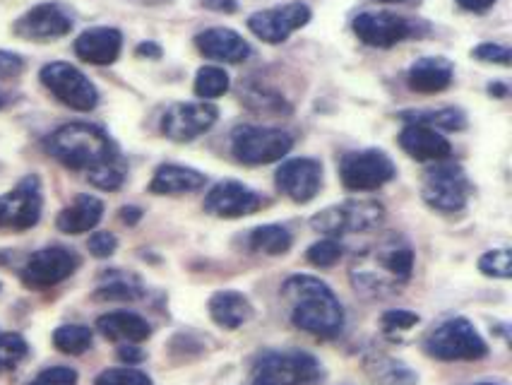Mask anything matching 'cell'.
Masks as SVG:
<instances>
[{
  "label": "cell",
  "instance_id": "obj_18",
  "mask_svg": "<svg viewBox=\"0 0 512 385\" xmlns=\"http://www.w3.org/2000/svg\"><path fill=\"white\" fill-rule=\"evenodd\" d=\"M263 207V198L253 188L238 181H222L205 195V212L222 219H238L255 215Z\"/></svg>",
  "mask_w": 512,
  "mask_h": 385
},
{
  "label": "cell",
  "instance_id": "obj_32",
  "mask_svg": "<svg viewBox=\"0 0 512 385\" xmlns=\"http://www.w3.org/2000/svg\"><path fill=\"white\" fill-rule=\"evenodd\" d=\"M241 99L250 106V109L263 111V114H289L291 111L282 94L270 92L258 85H248L246 90H241Z\"/></svg>",
  "mask_w": 512,
  "mask_h": 385
},
{
  "label": "cell",
  "instance_id": "obj_23",
  "mask_svg": "<svg viewBox=\"0 0 512 385\" xmlns=\"http://www.w3.org/2000/svg\"><path fill=\"white\" fill-rule=\"evenodd\" d=\"M97 330L106 340L123 342V345H138L152 335L150 323L138 313L130 311H113L101 316L97 321Z\"/></svg>",
  "mask_w": 512,
  "mask_h": 385
},
{
  "label": "cell",
  "instance_id": "obj_13",
  "mask_svg": "<svg viewBox=\"0 0 512 385\" xmlns=\"http://www.w3.org/2000/svg\"><path fill=\"white\" fill-rule=\"evenodd\" d=\"M311 8L306 3H287L260 10L248 17V29L265 44H284L291 34L311 22Z\"/></svg>",
  "mask_w": 512,
  "mask_h": 385
},
{
  "label": "cell",
  "instance_id": "obj_24",
  "mask_svg": "<svg viewBox=\"0 0 512 385\" xmlns=\"http://www.w3.org/2000/svg\"><path fill=\"white\" fill-rule=\"evenodd\" d=\"M207 176L198 169L181 167V164H162L154 171L150 193L154 195H183L205 188Z\"/></svg>",
  "mask_w": 512,
  "mask_h": 385
},
{
  "label": "cell",
  "instance_id": "obj_45",
  "mask_svg": "<svg viewBox=\"0 0 512 385\" xmlns=\"http://www.w3.org/2000/svg\"><path fill=\"white\" fill-rule=\"evenodd\" d=\"M462 10H469V13H486L488 8L496 5V0H457Z\"/></svg>",
  "mask_w": 512,
  "mask_h": 385
},
{
  "label": "cell",
  "instance_id": "obj_29",
  "mask_svg": "<svg viewBox=\"0 0 512 385\" xmlns=\"http://www.w3.org/2000/svg\"><path fill=\"white\" fill-rule=\"evenodd\" d=\"M366 366L375 385H416L414 373L395 359L375 357Z\"/></svg>",
  "mask_w": 512,
  "mask_h": 385
},
{
  "label": "cell",
  "instance_id": "obj_49",
  "mask_svg": "<svg viewBox=\"0 0 512 385\" xmlns=\"http://www.w3.org/2000/svg\"><path fill=\"white\" fill-rule=\"evenodd\" d=\"M135 3H140V5H164V3H171V0H135Z\"/></svg>",
  "mask_w": 512,
  "mask_h": 385
},
{
  "label": "cell",
  "instance_id": "obj_47",
  "mask_svg": "<svg viewBox=\"0 0 512 385\" xmlns=\"http://www.w3.org/2000/svg\"><path fill=\"white\" fill-rule=\"evenodd\" d=\"M140 217H142L140 207H123V210H121V219H123L125 224L140 222Z\"/></svg>",
  "mask_w": 512,
  "mask_h": 385
},
{
  "label": "cell",
  "instance_id": "obj_9",
  "mask_svg": "<svg viewBox=\"0 0 512 385\" xmlns=\"http://www.w3.org/2000/svg\"><path fill=\"white\" fill-rule=\"evenodd\" d=\"M320 376V364L303 352H267L253 369V385H306Z\"/></svg>",
  "mask_w": 512,
  "mask_h": 385
},
{
  "label": "cell",
  "instance_id": "obj_50",
  "mask_svg": "<svg viewBox=\"0 0 512 385\" xmlns=\"http://www.w3.org/2000/svg\"><path fill=\"white\" fill-rule=\"evenodd\" d=\"M375 3H412V0H375Z\"/></svg>",
  "mask_w": 512,
  "mask_h": 385
},
{
  "label": "cell",
  "instance_id": "obj_3",
  "mask_svg": "<svg viewBox=\"0 0 512 385\" xmlns=\"http://www.w3.org/2000/svg\"><path fill=\"white\" fill-rule=\"evenodd\" d=\"M414 272V251L402 236H388L351 265V284L363 296L400 292Z\"/></svg>",
  "mask_w": 512,
  "mask_h": 385
},
{
  "label": "cell",
  "instance_id": "obj_34",
  "mask_svg": "<svg viewBox=\"0 0 512 385\" xmlns=\"http://www.w3.org/2000/svg\"><path fill=\"white\" fill-rule=\"evenodd\" d=\"M479 270L486 277H496V280H508L512 275V256L510 248H496V251H488L479 260Z\"/></svg>",
  "mask_w": 512,
  "mask_h": 385
},
{
  "label": "cell",
  "instance_id": "obj_31",
  "mask_svg": "<svg viewBox=\"0 0 512 385\" xmlns=\"http://www.w3.org/2000/svg\"><path fill=\"white\" fill-rule=\"evenodd\" d=\"M53 345L63 354H85L92 347V330L87 325H61L53 333Z\"/></svg>",
  "mask_w": 512,
  "mask_h": 385
},
{
  "label": "cell",
  "instance_id": "obj_22",
  "mask_svg": "<svg viewBox=\"0 0 512 385\" xmlns=\"http://www.w3.org/2000/svg\"><path fill=\"white\" fill-rule=\"evenodd\" d=\"M452 80H455V68L443 56L416 58L407 70V85L421 94L445 92L452 85Z\"/></svg>",
  "mask_w": 512,
  "mask_h": 385
},
{
  "label": "cell",
  "instance_id": "obj_37",
  "mask_svg": "<svg viewBox=\"0 0 512 385\" xmlns=\"http://www.w3.org/2000/svg\"><path fill=\"white\" fill-rule=\"evenodd\" d=\"M94 296L101 301H135L142 296V289L128 280H113L104 284V287H99Z\"/></svg>",
  "mask_w": 512,
  "mask_h": 385
},
{
  "label": "cell",
  "instance_id": "obj_17",
  "mask_svg": "<svg viewBox=\"0 0 512 385\" xmlns=\"http://www.w3.org/2000/svg\"><path fill=\"white\" fill-rule=\"evenodd\" d=\"M275 183L294 203H311L323 186V164L311 157L289 159L277 169Z\"/></svg>",
  "mask_w": 512,
  "mask_h": 385
},
{
  "label": "cell",
  "instance_id": "obj_11",
  "mask_svg": "<svg viewBox=\"0 0 512 385\" xmlns=\"http://www.w3.org/2000/svg\"><path fill=\"white\" fill-rule=\"evenodd\" d=\"M351 29L366 46L373 49H392L402 41L419 37V32H428V27H419V22L395 13H359L351 22Z\"/></svg>",
  "mask_w": 512,
  "mask_h": 385
},
{
  "label": "cell",
  "instance_id": "obj_25",
  "mask_svg": "<svg viewBox=\"0 0 512 385\" xmlns=\"http://www.w3.org/2000/svg\"><path fill=\"white\" fill-rule=\"evenodd\" d=\"M207 308H210L212 321L226 330H238L253 318L250 301L241 292H234V289H224V292L214 294Z\"/></svg>",
  "mask_w": 512,
  "mask_h": 385
},
{
  "label": "cell",
  "instance_id": "obj_2",
  "mask_svg": "<svg viewBox=\"0 0 512 385\" xmlns=\"http://www.w3.org/2000/svg\"><path fill=\"white\" fill-rule=\"evenodd\" d=\"M284 299L289 301L291 323L320 340H332L344 330V308L330 284L313 275H294L284 282Z\"/></svg>",
  "mask_w": 512,
  "mask_h": 385
},
{
  "label": "cell",
  "instance_id": "obj_10",
  "mask_svg": "<svg viewBox=\"0 0 512 385\" xmlns=\"http://www.w3.org/2000/svg\"><path fill=\"white\" fill-rule=\"evenodd\" d=\"M421 195L426 205L438 212H460L472 195V183L457 164H438L428 169L421 183Z\"/></svg>",
  "mask_w": 512,
  "mask_h": 385
},
{
  "label": "cell",
  "instance_id": "obj_16",
  "mask_svg": "<svg viewBox=\"0 0 512 385\" xmlns=\"http://www.w3.org/2000/svg\"><path fill=\"white\" fill-rule=\"evenodd\" d=\"M73 17L58 3H41L27 10L13 25V32L27 41H53L70 34Z\"/></svg>",
  "mask_w": 512,
  "mask_h": 385
},
{
  "label": "cell",
  "instance_id": "obj_30",
  "mask_svg": "<svg viewBox=\"0 0 512 385\" xmlns=\"http://www.w3.org/2000/svg\"><path fill=\"white\" fill-rule=\"evenodd\" d=\"M229 85V73L219 68V65H205L195 75V94H198L202 102H212V99L222 97V94L229 92Z\"/></svg>",
  "mask_w": 512,
  "mask_h": 385
},
{
  "label": "cell",
  "instance_id": "obj_38",
  "mask_svg": "<svg viewBox=\"0 0 512 385\" xmlns=\"http://www.w3.org/2000/svg\"><path fill=\"white\" fill-rule=\"evenodd\" d=\"M380 323H383V330L388 335L407 333V330H412L414 325H419V316H416V313H412V311H404V308H395V311L383 313Z\"/></svg>",
  "mask_w": 512,
  "mask_h": 385
},
{
  "label": "cell",
  "instance_id": "obj_51",
  "mask_svg": "<svg viewBox=\"0 0 512 385\" xmlns=\"http://www.w3.org/2000/svg\"><path fill=\"white\" fill-rule=\"evenodd\" d=\"M5 99H8V97H5V92L0 90V109H3V106H5Z\"/></svg>",
  "mask_w": 512,
  "mask_h": 385
},
{
  "label": "cell",
  "instance_id": "obj_6",
  "mask_svg": "<svg viewBox=\"0 0 512 385\" xmlns=\"http://www.w3.org/2000/svg\"><path fill=\"white\" fill-rule=\"evenodd\" d=\"M385 207L378 200H347L342 205L325 207L311 219V227L320 234L335 236L359 234V231H371L383 222Z\"/></svg>",
  "mask_w": 512,
  "mask_h": 385
},
{
  "label": "cell",
  "instance_id": "obj_4",
  "mask_svg": "<svg viewBox=\"0 0 512 385\" xmlns=\"http://www.w3.org/2000/svg\"><path fill=\"white\" fill-rule=\"evenodd\" d=\"M426 352L440 361H476L484 359L488 347L484 337L467 318H450L431 330L424 342Z\"/></svg>",
  "mask_w": 512,
  "mask_h": 385
},
{
  "label": "cell",
  "instance_id": "obj_42",
  "mask_svg": "<svg viewBox=\"0 0 512 385\" xmlns=\"http://www.w3.org/2000/svg\"><path fill=\"white\" fill-rule=\"evenodd\" d=\"M22 73H25V58L10 51H0V85L17 80Z\"/></svg>",
  "mask_w": 512,
  "mask_h": 385
},
{
  "label": "cell",
  "instance_id": "obj_7",
  "mask_svg": "<svg viewBox=\"0 0 512 385\" xmlns=\"http://www.w3.org/2000/svg\"><path fill=\"white\" fill-rule=\"evenodd\" d=\"M395 162L383 150H359L347 152L339 162V179L347 191L368 193L378 191L385 183L395 179Z\"/></svg>",
  "mask_w": 512,
  "mask_h": 385
},
{
  "label": "cell",
  "instance_id": "obj_8",
  "mask_svg": "<svg viewBox=\"0 0 512 385\" xmlns=\"http://www.w3.org/2000/svg\"><path fill=\"white\" fill-rule=\"evenodd\" d=\"M41 82L58 102L75 111H92L99 104V90L75 65L56 61L41 68Z\"/></svg>",
  "mask_w": 512,
  "mask_h": 385
},
{
  "label": "cell",
  "instance_id": "obj_52",
  "mask_svg": "<svg viewBox=\"0 0 512 385\" xmlns=\"http://www.w3.org/2000/svg\"><path fill=\"white\" fill-rule=\"evenodd\" d=\"M476 385H496V383H476Z\"/></svg>",
  "mask_w": 512,
  "mask_h": 385
},
{
  "label": "cell",
  "instance_id": "obj_5",
  "mask_svg": "<svg viewBox=\"0 0 512 385\" xmlns=\"http://www.w3.org/2000/svg\"><path fill=\"white\" fill-rule=\"evenodd\" d=\"M294 147V138L284 130L263 126H238L231 133V152L241 164L260 167L284 159Z\"/></svg>",
  "mask_w": 512,
  "mask_h": 385
},
{
  "label": "cell",
  "instance_id": "obj_48",
  "mask_svg": "<svg viewBox=\"0 0 512 385\" xmlns=\"http://www.w3.org/2000/svg\"><path fill=\"white\" fill-rule=\"evenodd\" d=\"M488 94H493V97L498 99H505L508 97V85H503V82H491V85H488Z\"/></svg>",
  "mask_w": 512,
  "mask_h": 385
},
{
  "label": "cell",
  "instance_id": "obj_14",
  "mask_svg": "<svg viewBox=\"0 0 512 385\" xmlns=\"http://www.w3.org/2000/svg\"><path fill=\"white\" fill-rule=\"evenodd\" d=\"M217 118L219 109L212 102H181L164 111L162 133L174 142H193L205 135Z\"/></svg>",
  "mask_w": 512,
  "mask_h": 385
},
{
  "label": "cell",
  "instance_id": "obj_27",
  "mask_svg": "<svg viewBox=\"0 0 512 385\" xmlns=\"http://www.w3.org/2000/svg\"><path fill=\"white\" fill-rule=\"evenodd\" d=\"M402 121L414 123V126H426L433 130H462L467 128V116L455 106H443V109H419L402 111Z\"/></svg>",
  "mask_w": 512,
  "mask_h": 385
},
{
  "label": "cell",
  "instance_id": "obj_26",
  "mask_svg": "<svg viewBox=\"0 0 512 385\" xmlns=\"http://www.w3.org/2000/svg\"><path fill=\"white\" fill-rule=\"evenodd\" d=\"M104 217V203L94 195H80L73 205H68L61 210V215L56 219V227L63 234H87L92 231Z\"/></svg>",
  "mask_w": 512,
  "mask_h": 385
},
{
  "label": "cell",
  "instance_id": "obj_20",
  "mask_svg": "<svg viewBox=\"0 0 512 385\" xmlns=\"http://www.w3.org/2000/svg\"><path fill=\"white\" fill-rule=\"evenodd\" d=\"M123 49V34L116 27L85 29L75 39V56L89 65H111Z\"/></svg>",
  "mask_w": 512,
  "mask_h": 385
},
{
  "label": "cell",
  "instance_id": "obj_19",
  "mask_svg": "<svg viewBox=\"0 0 512 385\" xmlns=\"http://www.w3.org/2000/svg\"><path fill=\"white\" fill-rule=\"evenodd\" d=\"M195 46L205 58L217 63H243L253 53L241 34L229 27H210L195 37Z\"/></svg>",
  "mask_w": 512,
  "mask_h": 385
},
{
  "label": "cell",
  "instance_id": "obj_39",
  "mask_svg": "<svg viewBox=\"0 0 512 385\" xmlns=\"http://www.w3.org/2000/svg\"><path fill=\"white\" fill-rule=\"evenodd\" d=\"M472 56L481 63H493V65H508L512 63V51L503 44H493V41H486V44H479L472 51Z\"/></svg>",
  "mask_w": 512,
  "mask_h": 385
},
{
  "label": "cell",
  "instance_id": "obj_36",
  "mask_svg": "<svg viewBox=\"0 0 512 385\" xmlns=\"http://www.w3.org/2000/svg\"><path fill=\"white\" fill-rule=\"evenodd\" d=\"M339 258H342V246H339V241L330 239V236L308 248V260H311L315 268H332Z\"/></svg>",
  "mask_w": 512,
  "mask_h": 385
},
{
  "label": "cell",
  "instance_id": "obj_12",
  "mask_svg": "<svg viewBox=\"0 0 512 385\" xmlns=\"http://www.w3.org/2000/svg\"><path fill=\"white\" fill-rule=\"evenodd\" d=\"M41 207H44L41 181L37 174H29L13 191L0 195V229H32L41 219Z\"/></svg>",
  "mask_w": 512,
  "mask_h": 385
},
{
  "label": "cell",
  "instance_id": "obj_1",
  "mask_svg": "<svg viewBox=\"0 0 512 385\" xmlns=\"http://www.w3.org/2000/svg\"><path fill=\"white\" fill-rule=\"evenodd\" d=\"M46 150L63 167L85 171L101 191H116L125 181V159L104 130L92 123H65L46 138Z\"/></svg>",
  "mask_w": 512,
  "mask_h": 385
},
{
  "label": "cell",
  "instance_id": "obj_41",
  "mask_svg": "<svg viewBox=\"0 0 512 385\" xmlns=\"http://www.w3.org/2000/svg\"><path fill=\"white\" fill-rule=\"evenodd\" d=\"M87 248L94 258H111L118 248V239L111 231H94V234L89 236Z\"/></svg>",
  "mask_w": 512,
  "mask_h": 385
},
{
  "label": "cell",
  "instance_id": "obj_28",
  "mask_svg": "<svg viewBox=\"0 0 512 385\" xmlns=\"http://www.w3.org/2000/svg\"><path fill=\"white\" fill-rule=\"evenodd\" d=\"M294 244V236L279 224H265V227H255L248 236V246L255 253H265V256H284Z\"/></svg>",
  "mask_w": 512,
  "mask_h": 385
},
{
  "label": "cell",
  "instance_id": "obj_40",
  "mask_svg": "<svg viewBox=\"0 0 512 385\" xmlns=\"http://www.w3.org/2000/svg\"><path fill=\"white\" fill-rule=\"evenodd\" d=\"M29 385H77V371L70 366H53L41 371Z\"/></svg>",
  "mask_w": 512,
  "mask_h": 385
},
{
  "label": "cell",
  "instance_id": "obj_33",
  "mask_svg": "<svg viewBox=\"0 0 512 385\" xmlns=\"http://www.w3.org/2000/svg\"><path fill=\"white\" fill-rule=\"evenodd\" d=\"M27 352L29 347L22 335L17 333L0 335V373L15 369V366L27 357Z\"/></svg>",
  "mask_w": 512,
  "mask_h": 385
},
{
  "label": "cell",
  "instance_id": "obj_46",
  "mask_svg": "<svg viewBox=\"0 0 512 385\" xmlns=\"http://www.w3.org/2000/svg\"><path fill=\"white\" fill-rule=\"evenodd\" d=\"M140 58H152V61H157V58H162V46L154 44V41H142V44L135 49Z\"/></svg>",
  "mask_w": 512,
  "mask_h": 385
},
{
  "label": "cell",
  "instance_id": "obj_35",
  "mask_svg": "<svg viewBox=\"0 0 512 385\" xmlns=\"http://www.w3.org/2000/svg\"><path fill=\"white\" fill-rule=\"evenodd\" d=\"M94 385H154L145 371L125 366V369H109L94 381Z\"/></svg>",
  "mask_w": 512,
  "mask_h": 385
},
{
  "label": "cell",
  "instance_id": "obj_21",
  "mask_svg": "<svg viewBox=\"0 0 512 385\" xmlns=\"http://www.w3.org/2000/svg\"><path fill=\"white\" fill-rule=\"evenodd\" d=\"M397 140H400L402 150L412 159H416V162H448L452 154L450 140L445 135H440V130L426 126L407 123Z\"/></svg>",
  "mask_w": 512,
  "mask_h": 385
},
{
  "label": "cell",
  "instance_id": "obj_43",
  "mask_svg": "<svg viewBox=\"0 0 512 385\" xmlns=\"http://www.w3.org/2000/svg\"><path fill=\"white\" fill-rule=\"evenodd\" d=\"M202 5H205L207 10H214V13H236L238 10V3L236 0H202Z\"/></svg>",
  "mask_w": 512,
  "mask_h": 385
},
{
  "label": "cell",
  "instance_id": "obj_44",
  "mask_svg": "<svg viewBox=\"0 0 512 385\" xmlns=\"http://www.w3.org/2000/svg\"><path fill=\"white\" fill-rule=\"evenodd\" d=\"M118 357H121V361H125L128 366H135V364H140L142 359H145V354L140 352V347L123 345L121 349H118Z\"/></svg>",
  "mask_w": 512,
  "mask_h": 385
},
{
  "label": "cell",
  "instance_id": "obj_15",
  "mask_svg": "<svg viewBox=\"0 0 512 385\" xmlns=\"http://www.w3.org/2000/svg\"><path fill=\"white\" fill-rule=\"evenodd\" d=\"M77 256L63 246H46L32 253L22 268V282L32 289H49L68 280L77 268Z\"/></svg>",
  "mask_w": 512,
  "mask_h": 385
}]
</instances>
